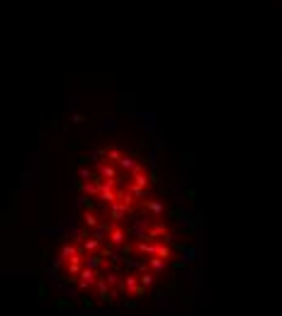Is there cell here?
I'll use <instances>...</instances> for the list:
<instances>
[{
  "instance_id": "obj_1",
  "label": "cell",
  "mask_w": 282,
  "mask_h": 316,
  "mask_svg": "<svg viewBox=\"0 0 282 316\" xmlns=\"http://www.w3.org/2000/svg\"><path fill=\"white\" fill-rule=\"evenodd\" d=\"M168 200L139 153L110 146L78 175V214L58 250L63 280L100 299L139 294L173 263Z\"/></svg>"
}]
</instances>
